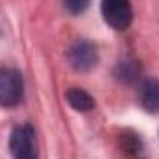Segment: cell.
I'll list each match as a JSON object with an SVG mask.
<instances>
[{
	"mask_svg": "<svg viewBox=\"0 0 159 159\" xmlns=\"http://www.w3.org/2000/svg\"><path fill=\"white\" fill-rule=\"evenodd\" d=\"M9 150L13 159H37V137L30 124H19L9 135Z\"/></svg>",
	"mask_w": 159,
	"mask_h": 159,
	"instance_id": "6da1fadb",
	"label": "cell"
},
{
	"mask_svg": "<svg viewBox=\"0 0 159 159\" xmlns=\"http://www.w3.org/2000/svg\"><path fill=\"white\" fill-rule=\"evenodd\" d=\"M22 76L13 67H0V106L13 107L22 100Z\"/></svg>",
	"mask_w": 159,
	"mask_h": 159,
	"instance_id": "7a4b0ae2",
	"label": "cell"
},
{
	"mask_svg": "<svg viewBox=\"0 0 159 159\" xmlns=\"http://www.w3.org/2000/svg\"><path fill=\"white\" fill-rule=\"evenodd\" d=\"M102 15L115 30H126L133 19L129 0H102Z\"/></svg>",
	"mask_w": 159,
	"mask_h": 159,
	"instance_id": "3957f363",
	"label": "cell"
},
{
	"mask_svg": "<svg viewBox=\"0 0 159 159\" xmlns=\"http://www.w3.org/2000/svg\"><path fill=\"white\" fill-rule=\"evenodd\" d=\"M96 61H98V52L91 41L80 39L69 48V63L76 70H81V72L91 70L96 65Z\"/></svg>",
	"mask_w": 159,
	"mask_h": 159,
	"instance_id": "277c9868",
	"label": "cell"
},
{
	"mask_svg": "<svg viewBox=\"0 0 159 159\" xmlns=\"http://www.w3.org/2000/svg\"><path fill=\"white\" fill-rule=\"evenodd\" d=\"M139 102L146 111L159 113V80L157 78H144L139 83Z\"/></svg>",
	"mask_w": 159,
	"mask_h": 159,
	"instance_id": "5b68a950",
	"label": "cell"
},
{
	"mask_svg": "<svg viewBox=\"0 0 159 159\" xmlns=\"http://www.w3.org/2000/svg\"><path fill=\"white\" fill-rule=\"evenodd\" d=\"M67 102L76 109V111H91L93 107H94V100H93V96L87 93V91H83V89H78V87H72V89H69L67 91Z\"/></svg>",
	"mask_w": 159,
	"mask_h": 159,
	"instance_id": "8992f818",
	"label": "cell"
},
{
	"mask_svg": "<svg viewBox=\"0 0 159 159\" xmlns=\"http://www.w3.org/2000/svg\"><path fill=\"white\" fill-rule=\"evenodd\" d=\"M139 74V69H137V63L133 61H124V63H119L117 67V78L120 81H133Z\"/></svg>",
	"mask_w": 159,
	"mask_h": 159,
	"instance_id": "52a82bcc",
	"label": "cell"
},
{
	"mask_svg": "<svg viewBox=\"0 0 159 159\" xmlns=\"http://www.w3.org/2000/svg\"><path fill=\"white\" fill-rule=\"evenodd\" d=\"M89 2H91V0H65V7H67L70 13L78 15V13H83V11L87 9Z\"/></svg>",
	"mask_w": 159,
	"mask_h": 159,
	"instance_id": "ba28073f",
	"label": "cell"
}]
</instances>
